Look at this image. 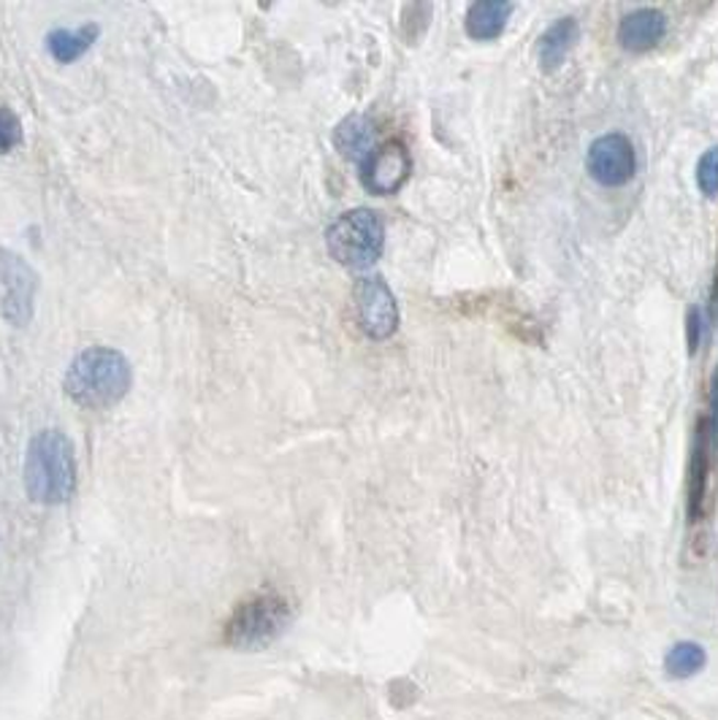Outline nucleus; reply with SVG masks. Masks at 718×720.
Returning <instances> with one entry per match:
<instances>
[{
	"label": "nucleus",
	"mask_w": 718,
	"mask_h": 720,
	"mask_svg": "<svg viewBox=\"0 0 718 720\" xmlns=\"http://www.w3.org/2000/svg\"><path fill=\"white\" fill-rule=\"evenodd\" d=\"M20 142H22L20 117H16L9 107H0V155L14 149Z\"/></svg>",
	"instance_id": "obj_17"
},
{
	"label": "nucleus",
	"mask_w": 718,
	"mask_h": 720,
	"mask_svg": "<svg viewBox=\"0 0 718 720\" xmlns=\"http://www.w3.org/2000/svg\"><path fill=\"white\" fill-rule=\"evenodd\" d=\"M131 388V366L117 350L90 347L66 374V394L81 409H109Z\"/></svg>",
	"instance_id": "obj_1"
},
{
	"label": "nucleus",
	"mask_w": 718,
	"mask_h": 720,
	"mask_svg": "<svg viewBox=\"0 0 718 720\" xmlns=\"http://www.w3.org/2000/svg\"><path fill=\"white\" fill-rule=\"evenodd\" d=\"M412 160L410 152L401 142H388L377 146L369 157L364 160V171H361V181L369 192L375 196H390L399 190L407 179H410Z\"/></svg>",
	"instance_id": "obj_8"
},
{
	"label": "nucleus",
	"mask_w": 718,
	"mask_h": 720,
	"mask_svg": "<svg viewBox=\"0 0 718 720\" xmlns=\"http://www.w3.org/2000/svg\"><path fill=\"white\" fill-rule=\"evenodd\" d=\"M27 494L38 505H63L76 488L74 447L66 433L41 431L27 447L25 461Z\"/></svg>",
	"instance_id": "obj_2"
},
{
	"label": "nucleus",
	"mask_w": 718,
	"mask_h": 720,
	"mask_svg": "<svg viewBox=\"0 0 718 720\" xmlns=\"http://www.w3.org/2000/svg\"><path fill=\"white\" fill-rule=\"evenodd\" d=\"M329 253L347 268H369L385 247V225L372 209H353L331 222Z\"/></svg>",
	"instance_id": "obj_3"
},
{
	"label": "nucleus",
	"mask_w": 718,
	"mask_h": 720,
	"mask_svg": "<svg viewBox=\"0 0 718 720\" xmlns=\"http://www.w3.org/2000/svg\"><path fill=\"white\" fill-rule=\"evenodd\" d=\"M98 38V27L87 25V27H74V31H55L49 33L46 38V46H49L52 57L60 63H71L76 57L85 55L87 49L92 46V41Z\"/></svg>",
	"instance_id": "obj_14"
},
{
	"label": "nucleus",
	"mask_w": 718,
	"mask_h": 720,
	"mask_svg": "<svg viewBox=\"0 0 718 720\" xmlns=\"http://www.w3.org/2000/svg\"><path fill=\"white\" fill-rule=\"evenodd\" d=\"M667 36V20L656 9L632 11L618 25V44L627 52H648Z\"/></svg>",
	"instance_id": "obj_10"
},
{
	"label": "nucleus",
	"mask_w": 718,
	"mask_h": 720,
	"mask_svg": "<svg viewBox=\"0 0 718 720\" xmlns=\"http://www.w3.org/2000/svg\"><path fill=\"white\" fill-rule=\"evenodd\" d=\"M705 661V647L697 645V642H678L675 647H670L667 658H664V672L670 677H678V680H686V677H694L697 672H703Z\"/></svg>",
	"instance_id": "obj_15"
},
{
	"label": "nucleus",
	"mask_w": 718,
	"mask_h": 720,
	"mask_svg": "<svg viewBox=\"0 0 718 720\" xmlns=\"http://www.w3.org/2000/svg\"><path fill=\"white\" fill-rule=\"evenodd\" d=\"M355 314H358L361 331L375 342L394 336L399 328V307L388 285L379 277H364L355 283Z\"/></svg>",
	"instance_id": "obj_5"
},
{
	"label": "nucleus",
	"mask_w": 718,
	"mask_h": 720,
	"mask_svg": "<svg viewBox=\"0 0 718 720\" xmlns=\"http://www.w3.org/2000/svg\"><path fill=\"white\" fill-rule=\"evenodd\" d=\"M0 285H3V318L11 325H25L33 314L36 274L22 257L0 247Z\"/></svg>",
	"instance_id": "obj_7"
},
{
	"label": "nucleus",
	"mask_w": 718,
	"mask_h": 720,
	"mask_svg": "<svg viewBox=\"0 0 718 720\" xmlns=\"http://www.w3.org/2000/svg\"><path fill=\"white\" fill-rule=\"evenodd\" d=\"M577 33L581 31H577V22L572 20V16H562V20H556L542 33L540 41H537V63H540V71L553 74L564 66L572 46H575Z\"/></svg>",
	"instance_id": "obj_11"
},
{
	"label": "nucleus",
	"mask_w": 718,
	"mask_h": 720,
	"mask_svg": "<svg viewBox=\"0 0 718 720\" xmlns=\"http://www.w3.org/2000/svg\"><path fill=\"white\" fill-rule=\"evenodd\" d=\"M512 14V3L505 0H477L466 9L464 25L470 38L475 41H494L505 33L507 20Z\"/></svg>",
	"instance_id": "obj_12"
},
{
	"label": "nucleus",
	"mask_w": 718,
	"mask_h": 720,
	"mask_svg": "<svg viewBox=\"0 0 718 720\" xmlns=\"http://www.w3.org/2000/svg\"><path fill=\"white\" fill-rule=\"evenodd\" d=\"M290 620H294V612H290V605L283 596H258V599L247 601L233 612L225 640L231 647L255 653V650H264L272 642H277L290 625Z\"/></svg>",
	"instance_id": "obj_4"
},
{
	"label": "nucleus",
	"mask_w": 718,
	"mask_h": 720,
	"mask_svg": "<svg viewBox=\"0 0 718 720\" xmlns=\"http://www.w3.org/2000/svg\"><path fill=\"white\" fill-rule=\"evenodd\" d=\"M334 144L347 160H361L375 152V125L366 117L353 114L342 120L334 131Z\"/></svg>",
	"instance_id": "obj_13"
},
{
	"label": "nucleus",
	"mask_w": 718,
	"mask_h": 720,
	"mask_svg": "<svg viewBox=\"0 0 718 720\" xmlns=\"http://www.w3.org/2000/svg\"><path fill=\"white\" fill-rule=\"evenodd\" d=\"M705 331H708V320H705L703 309H688V350H692V353H697V347L703 344Z\"/></svg>",
	"instance_id": "obj_18"
},
{
	"label": "nucleus",
	"mask_w": 718,
	"mask_h": 720,
	"mask_svg": "<svg viewBox=\"0 0 718 720\" xmlns=\"http://www.w3.org/2000/svg\"><path fill=\"white\" fill-rule=\"evenodd\" d=\"M714 444H710L708 420L699 418L697 433H694L692 464H688V523H699L705 518V501H708V479L714 468Z\"/></svg>",
	"instance_id": "obj_9"
},
{
	"label": "nucleus",
	"mask_w": 718,
	"mask_h": 720,
	"mask_svg": "<svg viewBox=\"0 0 718 720\" xmlns=\"http://www.w3.org/2000/svg\"><path fill=\"white\" fill-rule=\"evenodd\" d=\"M697 187L705 198L718 196V146H710L697 163Z\"/></svg>",
	"instance_id": "obj_16"
},
{
	"label": "nucleus",
	"mask_w": 718,
	"mask_h": 720,
	"mask_svg": "<svg viewBox=\"0 0 718 720\" xmlns=\"http://www.w3.org/2000/svg\"><path fill=\"white\" fill-rule=\"evenodd\" d=\"M588 174L605 187H623L638 174V155L634 146L621 133H607L588 146Z\"/></svg>",
	"instance_id": "obj_6"
}]
</instances>
